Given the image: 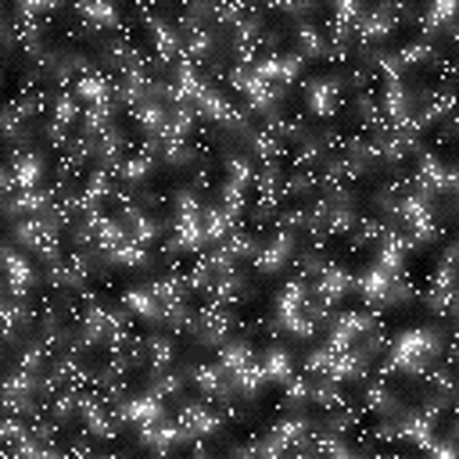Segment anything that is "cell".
Returning <instances> with one entry per match:
<instances>
[{
  "instance_id": "6da1fadb",
  "label": "cell",
  "mask_w": 459,
  "mask_h": 459,
  "mask_svg": "<svg viewBox=\"0 0 459 459\" xmlns=\"http://www.w3.org/2000/svg\"><path fill=\"white\" fill-rule=\"evenodd\" d=\"M441 330L434 326H412V330H402L394 341H391V355L387 362L380 366V373H409V377H423L434 362V355L441 351Z\"/></svg>"
},
{
  "instance_id": "7a4b0ae2",
  "label": "cell",
  "mask_w": 459,
  "mask_h": 459,
  "mask_svg": "<svg viewBox=\"0 0 459 459\" xmlns=\"http://www.w3.org/2000/svg\"><path fill=\"white\" fill-rule=\"evenodd\" d=\"M169 251H194L201 255V201L190 186H183L176 194V222H172V240L165 244Z\"/></svg>"
},
{
  "instance_id": "3957f363",
  "label": "cell",
  "mask_w": 459,
  "mask_h": 459,
  "mask_svg": "<svg viewBox=\"0 0 459 459\" xmlns=\"http://www.w3.org/2000/svg\"><path fill=\"white\" fill-rule=\"evenodd\" d=\"M308 430H312L308 416L294 409L287 420H280V423L269 430V437L251 441V445H244V448H237V452H251V455H280V452H287V448H298V445L308 437Z\"/></svg>"
},
{
  "instance_id": "277c9868",
  "label": "cell",
  "mask_w": 459,
  "mask_h": 459,
  "mask_svg": "<svg viewBox=\"0 0 459 459\" xmlns=\"http://www.w3.org/2000/svg\"><path fill=\"white\" fill-rule=\"evenodd\" d=\"M373 319H377L373 312H344V316H337L333 326H330L326 348L330 351H344V348L359 344V337H366L373 330Z\"/></svg>"
},
{
  "instance_id": "5b68a950",
  "label": "cell",
  "mask_w": 459,
  "mask_h": 459,
  "mask_svg": "<svg viewBox=\"0 0 459 459\" xmlns=\"http://www.w3.org/2000/svg\"><path fill=\"white\" fill-rule=\"evenodd\" d=\"M115 420H122V423H133L136 430H143V427H151V423L165 420V409H161V398H154L151 391H143V394H133V398L118 402V409H115Z\"/></svg>"
},
{
  "instance_id": "8992f818",
  "label": "cell",
  "mask_w": 459,
  "mask_h": 459,
  "mask_svg": "<svg viewBox=\"0 0 459 459\" xmlns=\"http://www.w3.org/2000/svg\"><path fill=\"white\" fill-rule=\"evenodd\" d=\"M405 14V7H394V4H384V7H373V11H362V18H359V25H355V32H359V39L369 47V43H380V39H387L391 36V29H394V22Z\"/></svg>"
},
{
  "instance_id": "52a82bcc",
  "label": "cell",
  "mask_w": 459,
  "mask_h": 459,
  "mask_svg": "<svg viewBox=\"0 0 459 459\" xmlns=\"http://www.w3.org/2000/svg\"><path fill=\"white\" fill-rule=\"evenodd\" d=\"M39 179H43V154L39 151H22V154H14V161L4 176V186L22 194V190H36Z\"/></svg>"
},
{
  "instance_id": "ba28073f",
  "label": "cell",
  "mask_w": 459,
  "mask_h": 459,
  "mask_svg": "<svg viewBox=\"0 0 459 459\" xmlns=\"http://www.w3.org/2000/svg\"><path fill=\"white\" fill-rule=\"evenodd\" d=\"M452 265H455V244H448V251L441 255L437 276H434L430 294H427V305H430L434 312H441V316L452 312V294H455V273H452Z\"/></svg>"
},
{
  "instance_id": "9c48e42d",
  "label": "cell",
  "mask_w": 459,
  "mask_h": 459,
  "mask_svg": "<svg viewBox=\"0 0 459 459\" xmlns=\"http://www.w3.org/2000/svg\"><path fill=\"white\" fill-rule=\"evenodd\" d=\"M305 97H308V111L316 118H330L341 104V79L337 75H319L305 82Z\"/></svg>"
},
{
  "instance_id": "30bf717a",
  "label": "cell",
  "mask_w": 459,
  "mask_h": 459,
  "mask_svg": "<svg viewBox=\"0 0 459 459\" xmlns=\"http://www.w3.org/2000/svg\"><path fill=\"white\" fill-rule=\"evenodd\" d=\"M416 190L434 197V194H452L455 190V172L445 169L430 151L420 154V176H416Z\"/></svg>"
},
{
  "instance_id": "8fae6325",
  "label": "cell",
  "mask_w": 459,
  "mask_h": 459,
  "mask_svg": "<svg viewBox=\"0 0 459 459\" xmlns=\"http://www.w3.org/2000/svg\"><path fill=\"white\" fill-rule=\"evenodd\" d=\"M290 251H294V230H280L269 244H258V251H255V269L258 273H280L283 265H287V258H290Z\"/></svg>"
},
{
  "instance_id": "7c38bea8",
  "label": "cell",
  "mask_w": 459,
  "mask_h": 459,
  "mask_svg": "<svg viewBox=\"0 0 459 459\" xmlns=\"http://www.w3.org/2000/svg\"><path fill=\"white\" fill-rule=\"evenodd\" d=\"M176 420L186 427L190 441H194V437L219 434V427H222V412H215V409H208V405H201V402H186V405L179 409V416H176Z\"/></svg>"
},
{
  "instance_id": "4fadbf2b",
  "label": "cell",
  "mask_w": 459,
  "mask_h": 459,
  "mask_svg": "<svg viewBox=\"0 0 459 459\" xmlns=\"http://www.w3.org/2000/svg\"><path fill=\"white\" fill-rule=\"evenodd\" d=\"M186 377H190L204 394H212V398H222V402H230V398H233V391H230V373H226L219 362L190 366V369H186Z\"/></svg>"
},
{
  "instance_id": "5bb4252c",
  "label": "cell",
  "mask_w": 459,
  "mask_h": 459,
  "mask_svg": "<svg viewBox=\"0 0 459 459\" xmlns=\"http://www.w3.org/2000/svg\"><path fill=\"white\" fill-rule=\"evenodd\" d=\"M118 222L129 230V237H133L136 244H151V240H158V237H161V222H158V219H151V215H147L140 204H133V201H126V204H122Z\"/></svg>"
},
{
  "instance_id": "9a60e30c",
  "label": "cell",
  "mask_w": 459,
  "mask_h": 459,
  "mask_svg": "<svg viewBox=\"0 0 459 459\" xmlns=\"http://www.w3.org/2000/svg\"><path fill=\"white\" fill-rule=\"evenodd\" d=\"M4 258H7V283H11V294L14 298H29V290L36 287V273L29 265V258L22 251H14L11 244L4 247Z\"/></svg>"
},
{
  "instance_id": "2e32d148",
  "label": "cell",
  "mask_w": 459,
  "mask_h": 459,
  "mask_svg": "<svg viewBox=\"0 0 459 459\" xmlns=\"http://www.w3.org/2000/svg\"><path fill=\"white\" fill-rule=\"evenodd\" d=\"M79 416H82V423H86V430H90L93 437H111V434H115V416H108V412L100 409V398L90 394L86 387H82V394H79Z\"/></svg>"
},
{
  "instance_id": "e0dca14e",
  "label": "cell",
  "mask_w": 459,
  "mask_h": 459,
  "mask_svg": "<svg viewBox=\"0 0 459 459\" xmlns=\"http://www.w3.org/2000/svg\"><path fill=\"white\" fill-rule=\"evenodd\" d=\"M122 305L133 312V316H140V319H147V323H165V308H161V301L147 290V287H133V290H126L122 294Z\"/></svg>"
},
{
  "instance_id": "ac0fdd59",
  "label": "cell",
  "mask_w": 459,
  "mask_h": 459,
  "mask_svg": "<svg viewBox=\"0 0 459 459\" xmlns=\"http://www.w3.org/2000/svg\"><path fill=\"white\" fill-rule=\"evenodd\" d=\"M258 362H262L265 377H269V380H276V384H287V380H290V373H294V359H290V351H287V348H265V351L258 355Z\"/></svg>"
},
{
  "instance_id": "d6986e66",
  "label": "cell",
  "mask_w": 459,
  "mask_h": 459,
  "mask_svg": "<svg viewBox=\"0 0 459 459\" xmlns=\"http://www.w3.org/2000/svg\"><path fill=\"white\" fill-rule=\"evenodd\" d=\"M251 359H255V351H251L247 341H222V344H219V366H222L230 377L240 373Z\"/></svg>"
},
{
  "instance_id": "ffe728a7",
  "label": "cell",
  "mask_w": 459,
  "mask_h": 459,
  "mask_svg": "<svg viewBox=\"0 0 459 459\" xmlns=\"http://www.w3.org/2000/svg\"><path fill=\"white\" fill-rule=\"evenodd\" d=\"M294 36H298V54H301V61H305V57H326V36H323L316 25L298 22V25H294Z\"/></svg>"
},
{
  "instance_id": "44dd1931",
  "label": "cell",
  "mask_w": 459,
  "mask_h": 459,
  "mask_svg": "<svg viewBox=\"0 0 459 459\" xmlns=\"http://www.w3.org/2000/svg\"><path fill=\"white\" fill-rule=\"evenodd\" d=\"M147 366H151V377H158V373H169V366H172V355H176V348H172V337H161V333H154L147 344Z\"/></svg>"
},
{
  "instance_id": "7402d4cb",
  "label": "cell",
  "mask_w": 459,
  "mask_h": 459,
  "mask_svg": "<svg viewBox=\"0 0 459 459\" xmlns=\"http://www.w3.org/2000/svg\"><path fill=\"white\" fill-rule=\"evenodd\" d=\"M29 319H32L29 301L11 294V298L4 301V333H7V341H14V337H18V330H22V326H29Z\"/></svg>"
},
{
  "instance_id": "603a6c76",
  "label": "cell",
  "mask_w": 459,
  "mask_h": 459,
  "mask_svg": "<svg viewBox=\"0 0 459 459\" xmlns=\"http://www.w3.org/2000/svg\"><path fill=\"white\" fill-rule=\"evenodd\" d=\"M79 18L86 22L90 32H100V29H115L118 25V11L108 7V4H79Z\"/></svg>"
},
{
  "instance_id": "cb8c5ba5",
  "label": "cell",
  "mask_w": 459,
  "mask_h": 459,
  "mask_svg": "<svg viewBox=\"0 0 459 459\" xmlns=\"http://www.w3.org/2000/svg\"><path fill=\"white\" fill-rule=\"evenodd\" d=\"M366 405L373 409V412H380V416H394L402 405H398V398L387 391V384L384 380H373L369 387H366Z\"/></svg>"
},
{
  "instance_id": "d4e9b609",
  "label": "cell",
  "mask_w": 459,
  "mask_h": 459,
  "mask_svg": "<svg viewBox=\"0 0 459 459\" xmlns=\"http://www.w3.org/2000/svg\"><path fill=\"white\" fill-rule=\"evenodd\" d=\"M434 57H437L434 43H430V39H416V43H405V47L394 54V65L405 68V65H420V61H434Z\"/></svg>"
},
{
  "instance_id": "484cf974",
  "label": "cell",
  "mask_w": 459,
  "mask_h": 459,
  "mask_svg": "<svg viewBox=\"0 0 459 459\" xmlns=\"http://www.w3.org/2000/svg\"><path fill=\"white\" fill-rule=\"evenodd\" d=\"M448 22H452V4H434V7H427L423 18H420V25H423L427 36H434L437 29H448Z\"/></svg>"
}]
</instances>
